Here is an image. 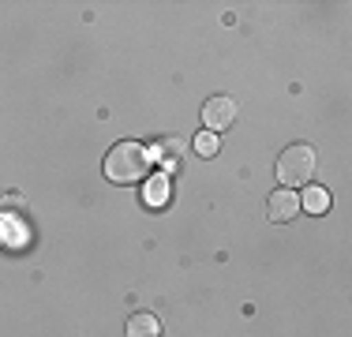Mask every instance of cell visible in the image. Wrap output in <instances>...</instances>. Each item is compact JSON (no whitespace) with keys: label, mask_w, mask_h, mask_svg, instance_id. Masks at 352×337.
Masks as SVG:
<instances>
[{"label":"cell","mask_w":352,"mask_h":337,"mask_svg":"<svg viewBox=\"0 0 352 337\" xmlns=\"http://www.w3.org/2000/svg\"><path fill=\"white\" fill-rule=\"evenodd\" d=\"M142 202H146V206H165V202H169V180H165V176L146 180V188H142Z\"/></svg>","instance_id":"8"},{"label":"cell","mask_w":352,"mask_h":337,"mask_svg":"<svg viewBox=\"0 0 352 337\" xmlns=\"http://www.w3.org/2000/svg\"><path fill=\"white\" fill-rule=\"evenodd\" d=\"M184 150H188V142L184 139H176V135H165V139H157L154 142V162H162L165 168H173V165H180V157H184Z\"/></svg>","instance_id":"5"},{"label":"cell","mask_w":352,"mask_h":337,"mask_svg":"<svg viewBox=\"0 0 352 337\" xmlns=\"http://www.w3.org/2000/svg\"><path fill=\"white\" fill-rule=\"evenodd\" d=\"M195 150H199L203 157H214V154H217V135H214V131L195 135Z\"/></svg>","instance_id":"9"},{"label":"cell","mask_w":352,"mask_h":337,"mask_svg":"<svg viewBox=\"0 0 352 337\" xmlns=\"http://www.w3.org/2000/svg\"><path fill=\"white\" fill-rule=\"evenodd\" d=\"M150 165H154L150 150L142 146V142H131V139L116 142V146L105 154V176L113 184H139V180H146Z\"/></svg>","instance_id":"1"},{"label":"cell","mask_w":352,"mask_h":337,"mask_svg":"<svg viewBox=\"0 0 352 337\" xmlns=\"http://www.w3.org/2000/svg\"><path fill=\"white\" fill-rule=\"evenodd\" d=\"M315 150L307 146V142H292L289 150L278 157V180H281V188H304V184H311V176H315Z\"/></svg>","instance_id":"2"},{"label":"cell","mask_w":352,"mask_h":337,"mask_svg":"<svg viewBox=\"0 0 352 337\" xmlns=\"http://www.w3.org/2000/svg\"><path fill=\"white\" fill-rule=\"evenodd\" d=\"M300 210H307V214H326V210H330V191L326 188H304Z\"/></svg>","instance_id":"7"},{"label":"cell","mask_w":352,"mask_h":337,"mask_svg":"<svg viewBox=\"0 0 352 337\" xmlns=\"http://www.w3.org/2000/svg\"><path fill=\"white\" fill-rule=\"evenodd\" d=\"M236 116H240V105H236V98H229V94H217L210 98L203 105V128L206 131H225V128H232L236 124Z\"/></svg>","instance_id":"3"},{"label":"cell","mask_w":352,"mask_h":337,"mask_svg":"<svg viewBox=\"0 0 352 337\" xmlns=\"http://www.w3.org/2000/svg\"><path fill=\"white\" fill-rule=\"evenodd\" d=\"M296 214H300V195H296V191H292V188L270 191V202H266V217H270V221L285 225V221H292Z\"/></svg>","instance_id":"4"},{"label":"cell","mask_w":352,"mask_h":337,"mask_svg":"<svg viewBox=\"0 0 352 337\" xmlns=\"http://www.w3.org/2000/svg\"><path fill=\"white\" fill-rule=\"evenodd\" d=\"M128 337H162V323L150 311H135L128 318Z\"/></svg>","instance_id":"6"}]
</instances>
